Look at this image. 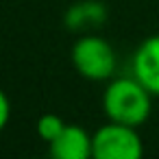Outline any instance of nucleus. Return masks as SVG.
<instances>
[{"label":"nucleus","mask_w":159,"mask_h":159,"mask_svg":"<svg viewBox=\"0 0 159 159\" xmlns=\"http://www.w3.org/2000/svg\"><path fill=\"white\" fill-rule=\"evenodd\" d=\"M72 66L74 70L94 83H107L116 76L118 70V55L116 48L100 35L83 33L72 46Z\"/></svg>","instance_id":"nucleus-2"},{"label":"nucleus","mask_w":159,"mask_h":159,"mask_svg":"<svg viewBox=\"0 0 159 159\" xmlns=\"http://www.w3.org/2000/svg\"><path fill=\"white\" fill-rule=\"evenodd\" d=\"M152 94L133 76H113L102 92V111L107 120L139 129L152 113Z\"/></svg>","instance_id":"nucleus-1"},{"label":"nucleus","mask_w":159,"mask_h":159,"mask_svg":"<svg viewBox=\"0 0 159 159\" xmlns=\"http://www.w3.org/2000/svg\"><path fill=\"white\" fill-rule=\"evenodd\" d=\"M66 124H68V122H63L57 113H44V116L37 120V135L48 144V142H52V139L63 131Z\"/></svg>","instance_id":"nucleus-7"},{"label":"nucleus","mask_w":159,"mask_h":159,"mask_svg":"<svg viewBox=\"0 0 159 159\" xmlns=\"http://www.w3.org/2000/svg\"><path fill=\"white\" fill-rule=\"evenodd\" d=\"M92 159H144V139L135 126L109 120L92 133Z\"/></svg>","instance_id":"nucleus-3"},{"label":"nucleus","mask_w":159,"mask_h":159,"mask_svg":"<svg viewBox=\"0 0 159 159\" xmlns=\"http://www.w3.org/2000/svg\"><path fill=\"white\" fill-rule=\"evenodd\" d=\"M107 5L100 0H79L63 13V24L72 33H87L107 22Z\"/></svg>","instance_id":"nucleus-6"},{"label":"nucleus","mask_w":159,"mask_h":159,"mask_svg":"<svg viewBox=\"0 0 159 159\" xmlns=\"http://www.w3.org/2000/svg\"><path fill=\"white\" fill-rule=\"evenodd\" d=\"M9 120H11V100H9L7 92L0 87V133L7 129Z\"/></svg>","instance_id":"nucleus-8"},{"label":"nucleus","mask_w":159,"mask_h":159,"mask_svg":"<svg viewBox=\"0 0 159 159\" xmlns=\"http://www.w3.org/2000/svg\"><path fill=\"white\" fill-rule=\"evenodd\" d=\"M48 159H92V135L81 124H66L48 142Z\"/></svg>","instance_id":"nucleus-5"},{"label":"nucleus","mask_w":159,"mask_h":159,"mask_svg":"<svg viewBox=\"0 0 159 159\" xmlns=\"http://www.w3.org/2000/svg\"><path fill=\"white\" fill-rule=\"evenodd\" d=\"M35 159H48V155H46V157H35Z\"/></svg>","instance_id":"nucleus-9"},{"label":"nucleus","mask_w":159,"mask_h":159,"mask_svg":"<svg viewBox=\"0 0 159 159\" xmlns=\"http://www.w3.org/2000/svg\"><path fill=\"white\" fill-rule=\"evenodd\" d=\"M131 74L159 98V33L142 39L131 57Z\"/></svg>","instance_id":"nucleus-4"}]
</instances>
